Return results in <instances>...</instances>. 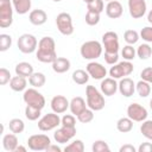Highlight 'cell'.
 <instances>
[{
	"label": "cell",
	"mask_w": 152,
	"mask_h": 152,
	"mask_svg": "<svg viewBox=\"0 0 152 152\" xmlns=\"http://www.w3.org/2000/svg\"><path fill=\"white\" fill-rule=\"evenodd\" d=\"M119 91L125 97H131L135 91V83L129 77H122L119 82Z\"/></svg>",
	"instance_id": "cell-19"
},
{
	"label": "cell",
	"mask_w": 152,
	"mask_h": 152,
	"mask_svg": "<svg viewBox=\"0 0 152 152\" xmlns=\"http://www.w3.org/2000/svg\"><path fill=\"white\" fill-rule=\"evenodd\" d=\"M86 97H87V106L91 110L99 112L104 108V104H106L104 96L101 93V90H99L94 86L86 87Z\"/></svg>",
	"instance_id": "cell-2"
},
{
	"label": "cell",
	"mask_w": 152,
	"mask_h": 152,
	"mask_svg": "<svg viewBox=\"0 0 152 152\" xmlns=\"http://www.w3.org/2000/svg\"><path fill=\"white\" fill-rule=\"evenodd\" d=\"M51 65H52V70H53L55 72H57V74H64V72H66V71L70 69L71 63H70V61H69L68 58H65V57H57V58L51 63Z\"/></svg>",
	"instance_id": "cell-23"
},
{
	"label": "cell",
	"mask_w": 152,
	"mask_h": 152,
	"mask_svg": "<svg viewBox=\"0 0 152 152\" xmlns=\"http://www.w3.org/2000/svg\"><path fill=\"white\" fill-rule=\"evenodd\" d=\"M36 58L40 63H52L57 58L56 53V42L52 37H43L38 42V48L36 51Z\"/></svg>",
	"instance_id": "cell-1"
},
{
	"label": "cell",
	"mask_w": 152,
	"mask_h": 152,
	"mask_svg": "<svg viewBox=\"0 0 152 152\" xmlns=\"http://www.w3.org/2000/svg\"><path fill=\"white\" fill-rule=\"evenodd\" d=\"M82 1H83V2H86V4H89V2H91L93 0H82Z\"/></svg>",
	"instance_id": "cell-53"
},
{
	"label": "cell",
	"mask_w": 152,
	"mask_h": 152,
	"mask_svg": "<svg viewBox=\"0 0 152 152\" xmlns=\"http://www.w3.org/2000/svg\"><path fill=\"white\" fill-rule=\"evenodd\" d=\"M12 5H13V8L14 11L23 15V14H26L28 13V11L31 10V0H12Z\"/></svg>",
	"instance_id": "cell-26"
},
{
	"label": "cell",
	"mask_w": 152,
	"mask_h": 152,
	"mask_svg": "<svg viewBox=\"0 0 152 152\" xmlns=\"http://www.w3.org/2000/svg\"><path fill=\"white\" fill-rule=\"evenodd\" d=\"M103 1H107L108 2V1H112V0H103Z\"/></svg>",
	"instance_id": "cell-56"
},
{
	"label": "cell",
	"mask_w": 152,
	"mask_h": 152,
	"mask_svg": "<svg viewBox=\"0 0 152 152\" xmlns=\"http://www.w3.org/2000/svg\"><path fill=\"white\" fill-rule=\"evenodd\" d=\"M17 46H18L19 51L23 53H32L38 48V40L33 34L24 33L18 38Z\"/></svg>",
	"instance_id": "cell-6"
},
{
	"label": "cell",
	"mask_w": 152,
	"mask_h": 152,
	"mask_svg": "<svg viewBox=\"0 0 152 152\" xmlns=\"http://www.w3.org/2000/svg\"><path fill=\"white\" fill-rule=\"evenodd\" d=\"M51 144V139L46 134H33L27 139V146L32 151H45Z\"/></svg>",
	"instance_id": "cell-10"
},
{
	"label": "cell",
	"mask_w": 152,
	"mask_h": 152,
	"mask_svg": "<svg viewBox=\"0 0 152 152\" xmlns=\"http://www.w3.org/2000/svg\"><path fill=\"white\" fill-rule=\"evenodd\" d=\"M46 20H48V14L45 13L44 10H40V8L32 10L28 14V21L34 26H40L45 24Z\"/></svg>",
	"instance_id": "cell-20"
},
{
	"label": "cell",
	"mask_w": 152,
	"mask_h": 152,
	"mask_svg": "<svg viewBox=\"0 0 152 152\" xmlns=\"http://www.w3.org/2000/svg\"><path fill=\"white\" fill-rule=\"evenodd\" d=\"M147 21L152 25V10L148 12V14H147Z\"/></svg>",
	"instance_id": "cell-52"
},
{
	"label": "cell",
	"mask_w": 152,
	"mask_h": 152,
	"mask_svg": "<svg viewBox=\"0 0 152 152\" xmlns=\"http://www.w3.org/2000/svg\"><path fill=\"white\" fill-rule=\"evenodd\" d=\"M40 110H42V109H39V108H37V107L26 104V108H25V116H26V119L30 120V121L39 120V119H40Z\"/></svg>",
	"instance_id": "cell-33"
},
{
	"label": "cell",
	"mask_w": 152,
	"mask_h": 152,
	"mask_svg": "<svg viewBox=\"0 0 152 152\" xmlns=\"http://www.w3.org/2000/svg\"><path fill=\"white\" fill-rule=\"evenodd\" d=\"M11 78L12 76H11L10 70H7L6 68H0V84L1 86L7 84L11 81Z\"/></svg>",
	"instance_id": "cell-46"
},
{
	"label": "cell",
	"mask_w": 152,
	"mask_h": 152,
	"mask_svg": "<svg viewBox=\"0 0 152 152\" xmlns=\"http://www.w3.org/2000/svg\"><path fill=\"white\" fill-rule=\"evenodd\" d=\"M69 104L70 101H68V99L63 95H56L51 99L50 106L52 112L57 113V114H63L66 112V109H69Z\"/></svg>",
	"instance_id": "cell-17"
},
{
	"label": "cell",
	"mask_w": 152,
	"mask_h": 152,
	"mask_svg": "<svg viewBox=\"0 0 152 152\" xmlns=\"http://www.w3.org/2000/svg\"><path fill=\"white\" fill-rule=\"evenodd\" d=\"M61 125V118L57 113H48L38 120V128L42 132H49L57 128Z\"/></svg>",
	"instance_id": "cell-8"
},
{
	"label": "cell",
	"mask_w": 152,
	"mask_h": 152,
	"mask_svg": "<svg viewBox=\"0 0 152 152\" xmlns=\"http://www.w3.org/2000/svg\"><path fill=\"white\" fill-rule=\"evenodd\" d=\"M124 39L127 44L129 45H134L135 43H138V40L140 39V34L135 31V30H127L124 33Z\"/></svg>",
	"instance_id": "cell-34"
},
{
	"label": "cell",
	"mask_w": 152,
	"mask_h": 152,
	"mask_svg": "<svg viewBox=\"0 0 152 152\" xmlns=\"http://www.w3.org/2000/svg\"><path fill=\"white\" fill-rule=\"evenodd\" d=\"M151 55H152V48L150 46L148 43H142L137 48V56L140 59H142V61L148 59L151 57Z\"/></svg>",
	"instance_id": "cell-32"
},
{
	"label": "cell",
	"mask_w": 152,
	"mask_h": 152,
	"mask_svg": "<svg viewBox=\"0 0 152 152\" xmlns=\"http://www.w3.org/2000/svg\"><path fill=\"white\" fill-rule=\"evenodd\" d=\"M26 86H27V81H26V77H24V76L15 75L10 81V88L13 91H17V93L25 91L26 90Z\"/></svg>",
	"instance_id": "cell-24"
},
{
	"label": "cell",
	"mask_w": 152,
	"mask_h": 152,
	"mask_svg": "<svg viewBox=\"0 0 152 152\" xmlns=\"http://www.w3.org/2000/svg\"><path fill=\"white\" fill-rule=\"evenodd\" d=\"M52 1H55V2H59V1H62V0H52Z\"/></svg>",
	"instance_id": "cell-55"
},
{
	"label": "cell",
	"mask_w": 152,
	"mask_h": 152,
	"mask_svg": "<svg viewBox=\"0 0 152 152\" xmlns=\"http://www.w3.org/2000/svg\"><path fill=\"white\" fill-rule=\"evenodd\" d=\"M46 152H61L62 151V148L61 147H58L57 145H52V144H50L49 145V147L45 150Z\"/></svg>",
	"instance_id": "cell-50"
},
{
	"label": "cell",
	"mask_w": 152,
	"mask_h": 152,
	"mask_svg": "<svg viewBox=\"0 0 152 152\" xmlns=\"http://www.w3.org/2000/svg\"><path fill=\"white\" fill-rule=\"evenodd\" d=\"M140 38L146 43H152V26H145L140 31Z\"/></svg>",
	"instance_id": "cell-44"
},
{
	"label": "cell",
	"mask_w": 152,
	"mask_h": 152,
	"mask_svg": "<svg viewBox=\"0 0 152 152\" xmlns=\"http://www.w3.org/2000/svg\"><path fill=\"white\" fill-rule=\"evenodd\" d=\"M61 125L68 127H76V119L74 114H65L61 118Z\"/></svg>",
	"instance_id": "cell-43"
},
{
	"label": "cell",
	"mask_w": 152,
	"mask_h": 152,
	"mask_svg": "<svg viewBox=\"0 0 152 152\" xmlns=\"http://www.w3.org/2000/svg\"><path fill=\"white\" fill-rule=\"evenodd\" d=\"M119 83L116 82L115 78L113 77H104L101 80L100 84V90L104 96H113L119 89Z\"/></svg>",
	"instance_id": "cell-16"
},
{
	"label": "cell",
	"mask_w": 152,
	"mask_h": 152,
	"mask_svg": "<svg viewBox=\"0 0 152 152\" xmlns=\"http://www.w3.org/2000/svg\"><path fill=\"white\" fill-rule=\"evenodd\" d=\"M140 77H141V80H144V81L148 82L150 84H152V68L147 66V68L142 69L141 72H140Z\"/></svg>",
	"instance_id": "cell-47"
},
{
	"label": "cell",
	"mask_w": 152,
	"mask_h": 152,
	"mask_svg": "<svg viewBox=\"0 0 152 152\" xmlns=\"http://www.w3.org/2000/svg\"><path fill=\"white\" fill-rule=\"evenodd\" d=\"M77 120L82 124H89L94 120V110H91L90 108L84 109L81 114L77 115Z\"/></svg>",
	"instance_id": "cell-39"
},
{
	"label": "cell",
	"mask_w": 152,
	"mask_h": 152,
	"mask_svg": "<svg viewBox=\"0 0 152 152\" xmlns=\"http://www.w3.org/2000/svg\"><path fill=\"white\" fill-rule=\"evenodd\" d=\"M116 129L121 133H128L133 129V120L129 119L128 116L126 118H120L116 121Z\"/></svg>",
	"instance_id": "cell-28"
},
{
	"label": "cell",
	"mask_w": 152,
	"mask_h": 152,
	"mask_svg": "<svg viewBox=\"0 0 152 152\" xmlns=\"http://www.w3.org/2000/svg\"><path fill=\"white\" fill-rule=\"evenodd\" d=\"M18 145H19V141L15 133H7L2 137V147L5 151L14 152Z\"/></svg>",
	"instance_id": "cell-22"
},
{
	"label": "cell",
	"mask_w": 152,
	"mask_h": 152,
	"mask_svg": "<svg viewBox=\"0 0 152 152\" xmlns=\"http://www.w3.org/2000/svg\"><path fill=\"white\" fill-rule=\"evenodd\" d=\"M8 127H10V131L12 133H15V134H20L24 132L25 129V124L21 119L19 118H14V119H11L10 122H8Z\"/></svg>",
	"instance_id": "cell-31"
},
{
	"label": "cell",
	"mask_w": 152,
	"mask_h": 152,
	"mask_svg": "<svg viewBox=\"0 0 152 152\" xmlns=\"http://www.w3.org/2000/svg\"><path fill=\"white\" fill-rule=\"evenodd\" d=\"M89 74L87 72V70H82V69H77L72 72L71 75V78L72 81L78 84V86H83V84H87L88 81H89Z\"/></svg>",
	"instance_id": "cell-27"
},
{
	"label": "cell",
	"mask_w": 152,
	"mask_h": 152,
	"mask_svg": "<svg viewBox=\"0 0 152 152\" xmlns=\"http://www.w3.org/2000/svg\"><path fill=\"white\" fill-rule=\"evenodd\" d=\"M23 100L26 104L37 107L39 109H43L45 106V97L43 96L42 93H39L36 88H28L24 91L23 94Z\"/></svg>",
	"instance_id": "cell-5"
},
{
	"label": "cell",
	"mask_w": 152,
	"mask_h": 152,
	"mask_svg": "<svg viewBox=\"0 0 152 152\" xmlns=\"http://www.w3.org/2000/svg\"><path fill=\"white\" fill-rule=\"evenodd\" d=\"M102 44L97 40H87L80 48V53L82 58L88 61H95L102 55Z\"/></svg>",
	"instance_id": "cell-3"
},
{
	"label": "cell",
	"mask_w": 152,
	"mask_h": 152,
	"mask_svg": "<svg viewBox=\"0 0 152 152\" xmlns=\"http://www.w3.org/2000/svg\"><path fill=\"white\" fill-rule=\"evenodd\" d=\"M14 71H15V75H19V76H24V77H30L34 71H33V66L32 64H30L28 62H20L15 65L14 68Z\"/></svg>",
	"instance_id": "cell-25"
},
{
	"label": "cell",
	"mask_w": 152,
	"mask_h": 152,
	"mask_svg": "<svg viewBox=\"0 0 152 152\" xmlns=\"http://www.w3.org/2000/svg\"><path fill=\"white\" fill-rule=\"evenodd\" d=\"M126 112H127V116L129 119H132L133 121H135V122H142L144 120L147 119V115H148L147 109L144 106H141L140 103H137V102H133V103L128 104Z\"/></svg>",
	"instance_id": "cell-11"
},
{
	"label": "cell",
	"mask_w": 152,
	"mask_h": 152,
	"mask_svg": "<svg viewBox=\"0 0 152 152\" xmlns=\"http://www.w3.org/2000/svg\"><path fill=\"white\" fill-rule=\"evenodd\" d=\"M76 135V127L61 126L53 133V139L58 144H66Z\"/></svg>",
	"instance_id": "cell-13"
},
{
	"label": "cell",
	"mask_w": 152,
	"mask_h": 152,
	"mask_svg": "<svg viewBox=\"0 0 152 152\" xmlns=\"http://www.w3.org/2000/svg\"><path fill=\"white\" fill-rule=\"evenodd\" d=\"M56 26L63 36H71L74 33L72 18L66 12H62L56 17Z\"/></svg>",
	"instance_id": "cell-9"
},
{
	"label": "cell",
	"mask_w": 152,
	"mask_h": 152,
	"mask_svg": "<svg viewBox=\"0 0 152 152\" xmlns=\"http://www.w3.org/2000/svg\"><path fill=\"white\" fill-rule=\"evenodd\" d=\"M133 64L131 63V61H122L119 62L116 64H114L113 66H110L109 69V76L115 78V80H120L122 77H127L133 72Z\"/></svg>",
	"instance_id": "cell-7"
},
{
	"label": "cell",
	"mask_w": 152,
	"mask_h": 152,
	"mask_svg": "<svg viewBox=\"0 0 152 152\" xmlns=\"http://www.w3.org/2000/svg\"><path fill=\"white\" fill-rule=\"evenodd\" d=\"M104 10H106V15L110 19H118L124 13V7H122L121 2L118 1V0L108 1Z\"/></svg>",
	"instance_id": "cell-18"
},
{
	"label": "cell",
	"mask_w": 152,
	"mask_h": 152,
	"mask_svg": "<svg viewBox=\"0 0 152 152\" xmlns=\"http://www.w3.org/2000/svg\"><path fill=\"white\" fill-rule=\"evenodd\" d=\"M87 10L94 11V12L101 14L104 10V2H103V0H93L91 2L87 4Z\"/></svg>",
	"instance_id": "cell-41"
},
{
	"label": "cell",
	"mask_w": 152,
	"mask_h": 152,
	"mask_svg": "<svg viewBox=\"0 0 152 152\" xmlns=\"http://www.w3.org/2000/svg\"><path fill=\"white\" fill-rule=\"evenodd\" d=\"M150 108H151V110H152V99L150 100Z\"/></svg>",
	"instance_id": "cell-54"
},
{
	"label": "cell",
	"mask_w": 152,
	"mask_h": 152,
	"mask_svg": "<svg viewBox=\"0 0 152 152\" xmlns=\"http://www.w3.org/2000/svg\"><path fill=\"white\" fill-rule=\"evenodd\" d=\"M46 82V77L43 72H33L28 77V83L33 88H42Z\"/></svg>",
	"instance_id": "cell-29"
},
{
	"label": "cell",
	"mask_w": 152,
	"mask_h": 152,
	"mask_svg": "<svg viewBox=\"0 0 152 152\" xmlns=\"http://www.w3.org/2000/svg\"><path fill=\"white\" fill-rule=\"evenodd\" d=\"M12 46V37L6 33L0 34V51L5 52Z\"/></svg>",
	"instance_id": "cell-40"
},
{
	"label": "cell",
	"mask_w": 152,
	"mask_h": 152,
	"mask_svg": "<svg viewBox=\"0 0 152 152\" xmlns=\"http://www.w3.org/2000/svg\"><path fill=\"white\" fill-rule=\"evenodd\" d=\"M137 150H138V152H152V144L151 142H142Z\"/></svg>",
	"instance_id": "cell-48"
},
{
	"label": "cell",
	"mask_w": 152,
	"mask_h": 152,
	"mask_svg": "<svg viewBox=\"0 0 152 152\" xmlns=\"http://www.w3.org/2000/svg\"><path fill=\"white\" fill-rule=\"evenodd\" d=\"M140 133L147 139L152 140V120H144L140 126Z\"/></svg>",
	"instance_id": "cell-35"
},
{
	"label": "cell",
	"mask_w": 152,
	"mask_h": 152,
	"mask_svg": "<svg viewBox=\"0 0 152 152\" xmlns=\"http://www.w3.org/2000/svg\"><path fill=\"white\" fill-rule=\"evenodd\" d=\"M13 5L12 0H0V27L7 28L13 23Z\"/></svg>",
	"instance_id": "cell-4"
},
{
	"label": "cell",
	"mask_w": 152,
	"mask_h": 152,
	"mask_svg": "<svg viewBox=\"0 0 152 152\" xmlns=\"http://www.w3.org/2000/svg\"><path fill=\"white\" fill-rule=\"evenodd\" d=\"M19 151H21V152H26V147H24V146H21V145H18L14 152H19Z\"/></svg>",
	"instance_id": "cell-51"
},
{
	"label": "cell",
	"mask_w": 152,
	"mask_h": 152,
	"mask_svg": "<svg viewBox=\"0 0 152 152\" xmlns=\"http://www.w3.org/2000/svg\"><path fill=\"white\" fill-rule=\"evenodd\" d=\"M102 45L106 52H119V36L114 31H107L102 36Z\"/></svg>",
	"instance_id": "cell-12"
},
{
	"label": "cell",
	"mask_w": 152,
	"mask_h": 152,
	"mask_svg": "<svg viewBox=\"0 0 152 152\" xmlns=\"http://www.w3.org/2000/svg\"><path fill=\"white\" fill-rule=\"evenodd\" d=\"M65 152H83L84 151V144L82 140L76 139L74 141H71L68 146L64 147Z\"/></svg>",
	"instance_id": "cell-37"
},
{
	"label": "cell",
	"mask_w": 152,
	"mask_h": 152,
	"mask_svg": "<svg viewBox=\"0 0 152 152\" xmlns=\"http://www.w3.org/2000/svg\"><path fill=\"white\" fill-rule=\"evenodd\" d=\"M104 61L109 65H114L119 61V52H106L104 51Z\"/></svg>",
	"instance_id": "cell-45"
},
{
	"label": "cell",
	"mask_w": 152,
	"mask_h": 152,
	"mask_svg": "<svg viewBox=\"0 0 152 152\" xmlns=\"http://www.w3.org/2000/svg\"><path fill=\"white\" fill-rule=\"evenodd\" d=\"M147 10L145 0H128V11L129 15L133 19H140L145 15Z\"/></svg>",
	"instance_id": "cell-14"
},
{
	"label": "cell",
	"mask_w": 152,
	"mask_h": 152,
	"mask_svg": "<svg viewBox=\"0 0 152 152\" xmlns=\"http://www.w3.org/2000/svg\"><path fill=\"white\" fill-rule=\"evenodd\" d=\"M69 109L71 112V114L74 115H78L81 114L84 109H87V102L84 101L83 97L81 96H75L70 100V104H69Z\"/></svg>",
	"instance_id": "cell-21"
},
{
	"label": "cell",
	"mask_w": 152,
	"mask_h": 152,
	"mask_svg": "<svg viewBox=\"0 0 152 152\" xmlns=\"http://www.w3.org/2000/svg\"><path fill=\"white\" fill-rule=\"evenodd\" d=\"M135 91L140 97H147L151 94V84L144 80H140L135 84Z\"/></svg>",
	"instance_id": "cell-30"
},
{
	"label": "cell",
	"mask_w": 152,
	"mask_h": 152,
	"mask_svg": "<svg viewBox=\"0 0 152 152\" xmlns=\"http://www.w3.org/2000/svg\"><path fill=\"white\" fill-rule=\"evenodd\" d=\"M119 151L120 152H135V151H138L133 145H131V144H125V145H122L120 148H119Z\"/></svg>",
	"instance_id": "cell-49"
},
{
	"label": "cell",
	"mask_w": 152,
	"mask_h": 152,
	"mask_svg": "<svg viewBox=\"0 0 152 152\" xmlns=\"http://www.w3.org/2000/svg\"><path fill=\"white\" fill-rule=\"evenodd\" d=\"M86 24L89 26H95L100 21V13H96L94 11H87V14L84 17Z\"/></svg>",
	"instance_id": "cell-38"
},
{
	"label": "cell",
	"mask_w": 152,
	"mask_h": 152,
	"mask_svg": "<svg viewBox=\"0 0 152 152\" xmlns=\"http://www.w3.org/2000/svg\"><path fill=\"white\" fill-rule=\"evenodd\" d=\"M93 152H109L110 148L104 140H95L91 145Z\"/></svg>",
	"instance_id": "cell-42"
},
{
	"label": "cell",
	"mask_w": 152,
	"mask_h": 152,
	"mask_svg": "<svg viewBox=\"0 0 152 152\" xmlns=\"http://www.w3.org/2000/svg\"><path fill=\"white\" fill-rule=\"evenodd\" d=\"M121 56L124 57L125 61H133L137 56V50L133 48V45H125L121 50Z\"/></svg>",
	"instance_id": "cell-36"
},
{
	"label": "cell",
	"mask_w": 152,
	"mask_h": 152,
	"mask_svg": "<svg viewBox=\"0 0 152 152\" xmlns=\"http://www.w3.org/2000/svg\"><path fill=\"white\" fill-rule=\"evenodd\" d=\"M86 70L89 74V76L94 80H103L107 76V69L99 62H89L86 65Z\"/></svg>",
	"instance_id": "cell-15"
}]
</instances>
